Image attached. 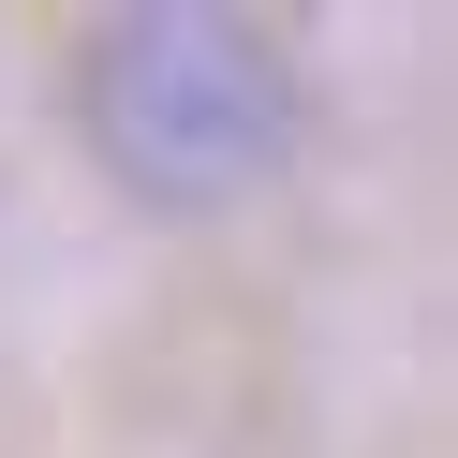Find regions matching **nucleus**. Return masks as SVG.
<instances>
[{"label":"nucleus","instance_id":"1","mask_svg":"<svg viewBox=\"0 0 458 458\" xmlns=\"http://www.w3.org/2000/svg\"><path fill=\"white\" fill-rule=\"evenodd\" d=\"M74 133L133 208H237L296 163V60L237 0H119L74 45Z\"/></svg>","mask_w":458,"mask_h":458}]
</instances>
